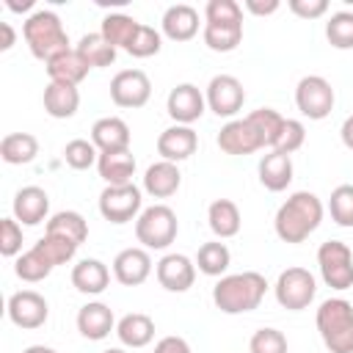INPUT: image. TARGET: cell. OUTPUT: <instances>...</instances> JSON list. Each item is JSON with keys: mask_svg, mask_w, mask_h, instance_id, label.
<instances>
[{"mask_svg": "<svg viewBox=\"0 0 353 353\" xmlns=\"http://www.w3.org/2000/svg\"><path fill=\"white\" fill-rule=\"evenodd\" d=\"M22 353H58L55 347H47V345H30V347H25Z\"/></svg>", "mask_w": 353, "mask_h": 353, "instance_id": "cell-53", "label": "cell"}, {"mask_svg": "<svg viewBox=\"0 0 353 353\" xmlns=\"http://www.w3.org/2000/svg\"><path fill=\"white\" fill-rule=\"evenodd\" d=\"M320 276L331 290H350L353 287V251L342 240H325L317 248Z\"/></svg>", "mask_w": 353, "mask_h": 353, "instance_id": "cell-6", "label": "cell"}, {"mask_svg": "<svg viewBox=\"0 0 353 353\" xmlns=\"http://www.w3.org/2000/svg\"><path fill=\"white\" fill-rule=\"evenodd\" d=\"M201 36L212 52H232L243 41V22H204Z\"/></svg>", "mask_w": 353, "mask_h": 353, "instance_id": "cell-31", "label": "cell"}, {"mask_svg": "<svg viewBox=\"0 0 353 353\" xmlns=\"http://www.w3.org/2000/svg\"><path fill=\"white\" fill-rule=\"evenodd\" d=\"M317 331L331 353H353V303L345 298H328L317 309Z\"/></svg>", "mask_w": 353, "mask_h": 353, "instance_id": "cell-4", "label": "cell"}, {"mask_svg": "<svg viewBox=\"0 0 353 353\" xmlns=\"http://www.w3.org/2000/svg\"><path fill=\"white\" fill-rule=\"evenodd\" d=\"M325 39L336 50H353V11H336L325 22Z\"/></svg>", "mask_w": 353, "mask_h": 353, "instance_id": "cell-38", "label": "cell"}, {"mask_svg": "<svg viewBox=\"0 0 353 353\" xmlns=\"http://www.w3.org/2000/svg\"><path fill=\"white\" fill-rule=\"evenodd\" d=\"M152 273V256L146 248H124L113 259V276L124 287H138Z\"/></svg>", "mask_w": 353, "mask_h": 353, "instance_id": "cell-16", "label": "cell"}, {"mask_svg": "<svg viewBox=\"0 0 353 353\" xmlns=\"http://www.w3.org/2000/svg\"><path fill=\"white\" fill-rule=\"evenodd\" d=\"M154 353H193V350L182 336H163L154 345Z\"/></svg>", "mask_w": 353, "mask_h": 353, "instance_id": "cell-48", "label": "cell"}, {"mask_svg": "<svg viewBox=\"0 0 353 353\" xmlns=\"http://www.w3.org/2000/svg\"><path fill=\"white\" fill-rule=\"evenodd\" d=\"M152 97V83L141 69H121L110 80V99L119 108H143Z\"/></svg>", "mask_w": 353, "mask_h": 353, "instance_id": "cell-10", "label": "cell"}, {"mask_svg": "<svg viewBox=\"0 0 353 353\" xmlns=\"http://www.w3.org/2000/svg\"><path fill=\"white\" fill-rule=\"evenodd\" d=\"M251 353H287V336L279 328H259L248 342Z\"/></svg>", "mask_w": 353, "mask_h": 353, "instance_id": "cell-43", "label": "cell"}, {"mask_svg": "<svg viewBox=\"0 0 353 353\" xmlns=\"http://www.w3.org/2000/svg\"><path fill=\"white\" fill-rule=\"evenodd\" d=\"M72 284L77 292H85V295H99L108 290L110 284V270L105 262L99 259H80L74 268H72Z\"/></svg>", "mask_w": 353, "mask_h": 353, "instance_id": "cell-23", "label": "cell"}, {"mask_svg": "<svg viewBox=\"0 0 353 353\" xmlns=\"http://www.w3.org/2000/svg\"><path fill=\"white\" fill-rule=\"evenodd\" d=\"M273 292H276V301L284 309L301 312L314 301L317 284H314V276L306 268H287V270L279 273V279L273 284Z\"/></svg>", "mask_w": 353, "mask_h": 353, "instance_id": "cell-7", "label": "cell"}, {"mask_svg": "<svg viewBox=\"0 0 353 353\" xmlns=\"http://www.w3.org/2000/svg\"><path fill=\"white\" fill-rule=\"evenodd\" d=\"M22 251V226L17 218H0V254L17 256Z\"/></svg>", "mask_w": 353, "mask_h": 353, "instance_id": "cell-45", "label": "cell"}, {"mask_svg": "<svg viewBox=\"0 0 353 353\" xmlns=\"http://www.w3.org/2000/svg\"><path fill=\"white\" fill-rule=\"evenodd\" d=\"M268 281L256 270H243L232 276H221L212 287V301L223 314H245L254 312L265 298Z\"/></svg>", "mask_w": 353, "mask_h": 353, "instance_id": "cell-2", "label": "cell"}, {"mask_svg": "<svg viewBox=\"0 0 353 353\" xmlns=\"http://www.w3.org/2000/svg\"><path fill=\"white\" fill-rule=\"evenodd\" d=\"M229 262H232V254H229V248L221 240L204 243L199 248V254H196V268L204 276H223V270L229 268Z\"/></svg>", "mask_w": 353, "mask_h": 353, "instance_id": "cell-36", "label": "cell"}, {"mask_svg": "<svg viewBox=\"0 0 353 353\" xmlns=\"http://www.w3.org/2000/svg\"><path fill=\"white\" fill-rule=\"evenodd\" d=\"M334 102H336V94L325 77H320V74L301 77V83L295 88V105H298L301 116L320 121L334 110Z\"/></svg>", "mask_w": 353, "mask_h": 353, "instance_id": "cell-8", "label": "cell"}, {"mask_svg": "<svg viewBox=\"0 0 353 353\" xmlns=\"http://www.w3.org/2000/svg\"><path fill=\"white\" fill-rule=\"evenodd\" d=\"M204 22H243V8L234 0H210L204 6Z\"/></svg>", "mask_w": 353, "mask_h": 353, "instance_id": "cell-46", "label": "cell"}, {"mask_svg": "<svg viewBox=\"0 0 353 353\" xmlns=\"http://www.w3.org/2000/svg\"><path fill=\"white\" fill-rule=\"evenodd\" d=\"M116 328V317H113V309L99 303V301H91L85 303L80 312H77V331L91 339V342H99L105 339L110 331Z\"/></svg>", "mask_w": 353, "mask_h": 353, "instance_id": "cell-19", "label": "cell"}, {"mask_svg": "<svg viewBox=\"0 0 353 353\" xmlns=\"http://www.w3.org/2000/svg\"><path fill=\"white\" fill-rule=\"evenodd\" d=\"M218 146L226 154H251L256 149H265L259 132L248 119H232L229 124H223L218 132Z\"/></svg>", "mask_w": 353, "mask_h": 353, "instance_id": "cell-15", "label": "cell"}, {"mask_svg": "<svg viewBox=\"0 0 353 353\" xmlns=\"http://www.w3.org/2000/svg\"><path fill=\"white\" fill-rule=\"evenodd\" d=\"M320 221H323V201L309 190H298L276 210L273 226L279 240L303 243L320 226Z\"/></svg>", "mask_w": 353, "mask_h": 353, "instance_id": "cell-1", "label": "cell"}, {"mask_svg": "<svg viewBox=\"0 0 353 353\" xmlns=\"http://www.w3.org/2000/svg\"><path fill=\"white\" fill-rule=\"evenodd\" d=\"M138 28H141V22L135 19V17H130V14H108L105 19H102V28H99V33L119 50H127L130 47V41L135 39V33H138Z\"/></svg>", "mask_w": 353, "mask_h": 353, "instance_id": "cell-34", "label": "cell"}, {"mask_svg": "<svg viewBox=\"0 0 353 353\" xmlns=\"http://www.w3.org/2000/svg\"><path fill=\"white\" fill-rule=\"evenodd\" d=\"M36 154H39V141L30 132H8L0 141V157L8 165H25L36 160Z\"/></svg>", "mask_w": 353, "mask_h": 353, "instance_id": "cell-30", "label": "cell"}, {"mask_svg": "<svg viewBox=\"0 0 353 353\" xmlns=\"http://www.w3.org/2000/svg\"><path fill=\"white\" fill-rule=\"evenodd\" d=\"M99 212L110 223H127L141 212V190L127 182V185H108L99 193Z\"/></svg>", "mask_w": 353, "mask_h": 353, "instance_id": "cell-9", "label": "cell"}, {"mask_svg": "<svg viewBox=\"0 0 353 353\" xmlns=\"http://www.w3.org/2000/svg\"><path fill=\"white\" fill-rule=\"evenodd\" d=\"M199 146V138H196V130L193 127H185V124H174L168 130H163L157 135V154L168 163H182L188 160Z\"/></svg>", "mask_w": 353, "mask_h": 353, "instance_id": "cell-17", "label": "cell"}, {"mask_svg": "<svg viewBox=\"0 0 353 353\" xmlns=\"http://www.w3.org/2000/svg\"><path fill=\"white\" fill-rule=\"evenodd\" d=\"M97 168L108 185H127V182H132V174H135V157L130 149L99 152Z\"/></svg>", "mask_w": 353, "mask_h": 353, "instance_id": "cell-24", "label": "cell"}, {"mask_svg": "<svg viewBox=\"0 0 353 353\" xmlns=\"http://www.w3.org/2000/svg\"><path fill=\"white\" fill-rule=\"evenodd\" d=\"M339 138H342V143L353 152V116H347L345 121H342V130H339Z\"/></svg>", "mask_w": 353, "mask_h": 353, "instance_id": "cell-50", "label": "cell"}, {"mask_svg": "<svg viewBox=\"0 0 353 353\" xmlns=\"http://www.w3.org/2000/svg\"><path fill=\"white\" fill-rule=\"evenodd\" d=\"M0 33H3L0 50L6 52V50H11V47H14V30H11V25H8V22H0Z\"/></svg>", "mask_w": 353, "mask_h": 353, "instance_id": "cell-51", "label": "cell"}, {"mask_svg": "<svg viewBox=\"0 0 353 353\" xmlns=\"http://www.w3.org/2000/svg\"><path fill=\"white\" fill-rule=\"evenodd\" d=\"M179 185H182V174H179L176 163H168V160L152 163L143 174V190L152 199H168L179 190Z\"/></svg>", "mask_w": 353, "mask_h": 353, "instance_id": "cell-21", "label": "cell"}, {"mask_svg": "<svg viewBox=\"0 0 353 353\" xmlns=\"http://www.w3.org/2000/svg\"><path fill=\"white\" fill-rule=\"evenodd\" d=\"M83 61L91 66V69H102V66H110L116 61V47L102 36V33H85L77 47H74Z\"/></svg>", "mask_w": 353, "mask_h": 353, "instance_id": "cell-32", "label": "cell"}, {"mask_svg": "<svg viewBox=\"0 0 353 353\" xmlns=\"http://www.w3.org/2000/svg\"><path fill=\"white\" fill-rule=\"evenodd\" d=\"M279 0H245V8L251 11V14H256V17H268V14H273V11H279Z\"/></svg>", "mask_w": 353, "mask_h": 353, "instance_id": "cell-49", "label": "cell"}, {"mask_svg": "<svg viewBox=\"0 0 353 353\" xmlns=\"http://www.w3.org/2000/svg\"><path fill=\"white\" fill-rule=\"evenodd\" d=\"M14 218L25 226H36L47 218L50 212V196L47 190L36 188V185H28V188H19L17 196H14Z\"/></svg>", "mask_w": 353, "mask_h": 353, "instance_id": "cell-18", "label": "cell"}, {"mask_svg": "<svg viewBox=\"0 0 353 353\" xmlns=\"http://www.w3.org/2000/svg\"><path fill=\"white\" fill-rule=\"evenodd\" d=\"M6 6H8L11 11H28V8L33 6V0H22V3H14V0H6Z\"/></svg>", "mask_w": 353, "mask_h": 353, "instance_id": "cell-52", "label": "cell"}, {"mask_svg": "<svg viewBox=\"0 0 353 353\" xmlns=\"http://www.w3.org/2000/svg\"><path fill=\"white\" fill-rule=\"evenodd\" d=\"M116 336L127 347H146L154 339V320L141 312H130L116 323Z\"/></svg>", "mask_w": 353, "mask_h": 353, "instance_id": "cell-27", "label": "cell"}, {"mask_svg": "<svg viewBox=\"0 0 353 353\" xmlns=\"http://www.w3.org/2000/svg\"><path fill=\"white\" fill-rule=\"evenodd\" d=\"M287 6L301 19H317V17H323L328 11V3L325 0H290Z\"/></svg>", "mask_w": 353, "mask_h": 353, "instance_id": "cell-47", "label": "cell"}, {"mask_svg": "<svg viewBox=\"0 0 353 353\" xmlns=\"http://www.w3.org/2000/svg\"><path fill=\"white\" fill-rule=\"evenodd\" d=\"M328 212L336 226H345V229L353 226V185H339L331 190Z\"/></svg>", "mask_w": 353, "mask_h": 353, "instance_id": "cell-40", "label": "cell"}, {"mask_svg": "<svg viewBox=\"0 0 353 353\" xmlns=\"http://www.w3.org/2000/svg\"><path fill=\"white\" fill-rule=\"evenodd\" d=\"M63 160H66L69 168L85 171V168H91L99 160V149L91 141H85V138H74V141H69L63 146Z\"/></svg>", "mask_w": 353, "mask_h": 353, "instance_id": "cell-41", "label": "cell"}, {"mask_svg": "<svg viewBox=\"0 0 353 353\" xmlns=\"http://www.w3.org/2000/svg\"><path fill=\"white\" fill-rule=\"evenodd\" d=\"M245 102V88L232 74H215L207 85V105L215 116H234Z\"/></svg>", "mask_w": 353, "mask_h": 353, "instance_id": "cell-11", "label": "cell"}, {"mask_svg": "<svg viewBox=\"0 0 353 353\" xmlns=\"http://www.w3.org/2000/svg\"><path fill=\"white\" fill-rule=\"evenodd\" d=\"M102 353H124L121 347H110V350H102Z\"/></svg>", "mask_w": 353, "mask_h": 353, "instance_id": "cell-54", "label": "cell"}, {"mask_svg": "<svg viewBox=\"0 0 353 353\" xmlns=\"http://www.w3.org/2000/svg\"><path fill=\"white\" fill-rule=\"evenodd\" d=\"M50 306L44 301V295L33 292V290H19L8 298V320L17 328H41L47 323Z\"/></svg>", "mask_w": 353, "mask_h": 353, "instance_id": "cell-13", "label": "cell"}, {"mask_svg": "<svg viewBox=\"0 0 353 353\" xmlns=\"http://www.w3.org/2000/svg\"><path fill=\"white\" fill-rule=\"evenodd\" d=\"M52 268H58V265H66V262H72L74 259V254H77V245L72 243V240H66V237H58V234H47L44 232V237L33 245Z\"/></svg>", "mask_w": 353, "mask_h": 353, "instance_id": "cell-37", "label": "cell"}, {"mask_svg": "<svg viewBox=\"0 0 353 353\" xmlns=\"http://www.w3.org/2000/svg\"><path fill=\"white\" fill-rule=\"evenodd\" d=\"M303 141H306L303 124H301L298 119H287V121H284V130H281V135H279V143H276V149H270V152L292 154V152H298V149L303 146Z\"/></svg>", "mask_w": 353, "mask_h": 353, "instance_id": "cell-44", "label": "cell"}, {"mask_svg": "<svg viewBox=\"0 0 353 353\" xmlns=\"http://www.w3.org/2000/svg\"><path fill=\"white\" fill-rule=\"evenodd\" d=\"M256 171H259V182L273 193L284 190L292 182V160H290V154H281V152L262 154Z\"/></svg>", "mask_w": 353, "mask_h": 353, "instance_id": "cell-26", "label": "cell"}, {"mask_svg": "<svg viewBox=\"0 0 353 353\" xmlns=\"http://www.w3.org/2000/svg\"><path fill=\"white\" fill-rule=\"evenodd\" d=\"M47 234H58V237H66V240H72L74 245H80V243H85V237H88V223H85V218H83L80 212H74V210H61V212H55V215L47 221Z\"/></svg>", "mask_w": 353, "mask_h": 353, "instance_id": "cell-33", "label": "cell"}, {"mask_svg": "<svg viewBox=\"0 0 353 353\" xmlns=\"http://www.w3.org/2000/svg\"><path fill=\"white\" fill-rule=\"evenodd\" d=\"M14 273L22 279V281H41V279H47L50 273H52V265L36 251V248H30V251H25V254H19L17 256V262H14Z\"/></svg>", "mask_w": 353, "mask_h": 353, "instance_id": "cell-39", "label": "cell"}, {"mask_svg": "<svg viewBox=\"0 0 353 353\" xmlns=\"http://www.w3.org/2000/svg\"><path fill=\"white\" fill-rule=\"evenodd\" d=\"M154 273H157V281H160L163 290H168V292H185L196 281V262H190L185 254H165L157 262Z\"/></svg>", "mask_w": 353, "mask_h": 353, "instance_id": "cell-14", "label": "cell"}, {"mask_svg": "<svg viewBox=\"0 0 353 353\" xmlns=\"http://www.w3.org/2000/svg\"><path fill=\"white\" fill-rule=\"evenodd\" d=\"M245 119H248V121L254 124V130L259 132L262 146L276 149L279 135H281V130H284V121H287V119H284L279 110H273V108H256V110H251Z\"/></svg>", "mask_w": 353, "mask_h": 353, "instance_id": "cell-35", "label": "cell"}, {"mask_svg": "<svg viewBox=\"0 0 353 353\" xmlns=\"http://www.w3.org/2000/svg\"><path fill=\"white\" fill-rule=\"evenodd\" d=\"M47 77H50V83H69V85H77L85 74H88V63L83 61V55L72 47V50H66V52H61V55H55L52 61H47Z\"/></svg>", "mask_w": 353, "mask_h": 353, "instance_id": "cell-25", "label": "cell"}, {"mask_svg": "<svg viewBox=\"0 0 353 353\" xmlns=\"http://www.w3.org/2000/svg\"><path fill=\"white\" fill-rule=\"evenodd\" d=\"M80 108V91L69 83H50L44 88V110L52 119H72Z\"/></svg>", "mask_w": 353, "mask_h": 353, "instance_id": "cell-28", "label": "cell"}, {"mask_svg": "<svg viewBox=\"0 0 353 353\" xmlns=\"http://www.w3.org/2000/svg\"><path fill=\"white\" fill-rule=\"evenodd\" d=\"M160 47H163L160 33H157L152 25H143V22H141V28H138L135 39L130 41L127 52H130L132 58H152V55H157V52H160Z\"/></svg>", "mask_w": 353, "mask_h": 353, "instance_id": "cell-42", "label": "cell"}, {"mask_svg": "<svg viewBox=\"0 0 353 353\" xmlns=\"http://www.w3.org/2000/svg\"><path fill=\"white\" fill-rule=\"evenodd\" d=\"M204 105H207V97L199 91V85L193 83H179L168 91V99H165V110L168 116L176 121V124H185L190 127L193 121L201 119L204 113Z\"/></svg>", "mask_w": 353, "mask_h": 353, "instance_id": "cell-12", "label": "cell"}, {"mask_svg": "<svg viewBox=\"0 0 353 353\" xmlns=\"http://www.w3.org/2000/svg\"><path fill=\"white\" fill-rule=\"evenodd\" d=\"M207 221H210L212 234L221 237V240L234 237L240 232V223H243L240 210H237V204L232 199H215L210 204V210H207Z\"/></svg>", "mask_w": 353, "mask_h": 353, "instance_id": "cell-29", "label": "cell"}, {"mask_svg": "<svg viewBox=\"0 0 353 353\" xmlns=\"http://www.w3.org/2000/svg\"><path fill=\"white\" fill-rule=\"evenodd\" d=\"M91 143L99 152H116V149H130V127L119 116H105L94 121L91 127Z\"/></svg>", "mask_w": 353, "mask_h": 353, "instance_id": "cell-22", "label": "cell"}, {"mask_svg": "<svg viewBox=\"0 0 353 353\" xmlns=\"http://www.w3.org/2000/svg\"><path fill=\"white\" fill-rule=\"evenodd\" d=\"M176 212L165 204H152L135 218V237L143 248H168L176 240Z\"/></svg>", "mask_w": 353, "mask_h": 353, "instance_id": "cell-5", "label": "cell"}, {"mask_svg": "<svg viewBox=\"0 0 353 353\" xmlns=\"http://www.w3.org/2000/svg\"><path fill=\"white\" fill-rule=\"evenodd\" d=\"M160 25H163V33L171 41H190L199 33V11L193 6H188V3L168 6Z\"/></svg>", "mask_w": 353, "mask_h": 353, "instance_id": "cell-20", "label": "cell"}, {"mask_svg": "<svg viewBox=\"0 0 353 353\" xmlns=\"http://www.w3.org/2000/svg\"><path fill=\"white\" fill-rule=\"evenodd\" d=\"M22 36H25V41H28L33 58H39V61H44V63L52 61L55 55L72 50L61 17H58L55 11H47V8H39V11H33V14L25 19Z\"/></svg>", "mask_w": 353, "mask_h": 353, "instance_id": "cell-3", "label": "cell"}]
</instances>
